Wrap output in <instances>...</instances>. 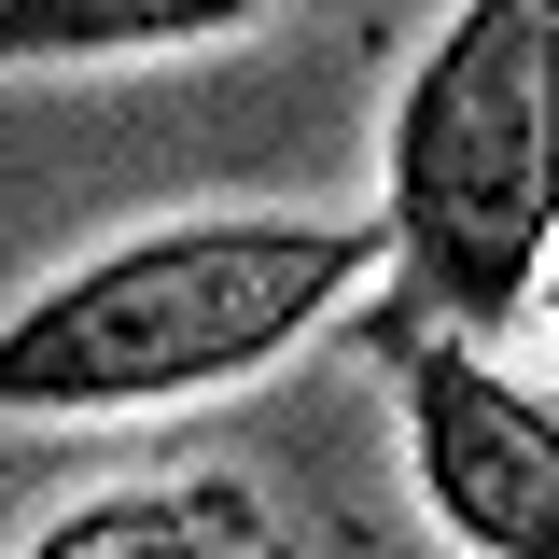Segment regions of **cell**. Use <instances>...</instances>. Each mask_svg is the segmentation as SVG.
I'll use <instances>...</instances> for the list:
<instances>
[{"label":"cell","instance_id":"6da1fadb","mask_svg":"<svg viewBox=\"0 0 559 559\" xmlns=\"http://www.w3.org/2000/svg\"><path fill=\"white\" fill-rule=\"evenodd\" d=\"M378 266H392V224H280V210L154 224V238L43 280L14 308L0 406H28V419H140V406L238 392V378L294 364Z\"/></svg>","mask_w":559,"mask_h":559},{"label":"cell","instance_id":"7a4b0ae2","mask_svg":"<svg viewBox=\"0 0 559 559\" xmlns=\"http://www.w3.org/2000/svg\"><path fill=\"white\" fill-rule=\"evenodd\" d=\"M392 322L503 336L559 266V0H462L392 98Z\"/></svg>","mask_w":559,"mask_h":559},{"label":"cell","instance_id":"3957f363","mask_svg":"<svg viewBox=\"0 0 559 559\" xmlns=\"http://www.w3.org/2000/svg\"><path fill=\"white\" fill-rule=\"evenodd\" d=\"M392 378H406L419 503L448 518V546L559 559V406L518 392L489 336H462V322H392Z\"/></svg>","mask_w":559,"mask_h":559},{"label":"cell","instance_id":"277c9868","mask_svg":"<svg viewBox=\"0 0 559 559\" xmlns=\"http://www.w3.org/2000/svg\"><path fill=\"white\" fill-rule=\"evenodd\" d=\"M294 546L266 503L238 476H197V489H112V503H84V518H43L28 559H266Z\"/></svg>","mask_w":559,"mask_h":559},{"label":"cell","instance_id":"5b68a950","mask_svg":"<svg viewBox=\"0 0 559 559\" xmlns=\"http://www.w3.org/2000/svg\"><path fill=\"white\" fill-rule=\"evenodd\" d=\"M266 0H0V43L28 70H98V57H197L238 43Z\"/></svg>","mask_w":559,"mask_h":559},{"label":"cell","instance_id":"8992f818","mask_svg":"<svg viewBox=\"0 0 559 559\" xmlns=\"http://www.w3.org/2000/svg\"><path fill=\"white\" fill-rule=\"evenodd\" d=\"M546 322H559V266H546Z\"/></svg>","mask_w":559,"mask_h":559}]
</instances>
